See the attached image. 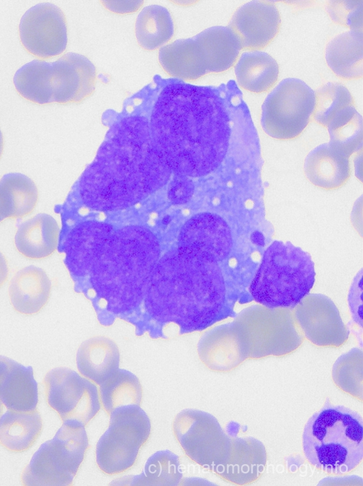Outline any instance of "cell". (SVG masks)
Segmentation results:
<instances>
[{"mask_svg": "<svg viewBox=\"0 0 363 486\" xmlns=\"http://www.w3.org/2000/svg\"><path fill=\"white\" fill-rule=\"evenodd\" d=\"M327 11L332 20L350 30L362 31V1H330Z\"/></svg>", "mask_w": 363, "mask_h": 486, "instance_id": "d590c367", "label": "cell"}, {"mask_svg": "<svg viewBox=\"0 0 363 486\" xmlns=\"http://www.w3.org/2000/svg\"><path fill=\"white\" fill-rule=\"evenodd\" d=\"M232 247V237L227 223L210 212L197 213L182 226L177 248L220 263L227 258Z\"/></svg>", "mask_w": 363, "mask_h": 486, "instance_id": "9a60e30c", "label": "cell"}, {"mask_svg": "<svg viewBox=\"0 0 363 486\" xmlns=\"http://www.w3.org/2000/svg\"><path fill=\"white\" fill-rule=\"evenodd\" d=\"M197 352L202 363L215 371L234 367L246 357L234 322L207 332L198 343Z\"/></svg>", "mask_w": 363, "mask_h": 486, "instance_id": "ffe728a7", "label": "cell"}, {"mask_svg": "<svg viewBox=\"0 0 363 486\" xmlns=\"http://www.w3.org/2000/svg\"><path fill=\"white\" fill-rule=\"evenodd\" d=\"M183 478L179 458L168 450L153 454L145 463L143 471L129 478L130 485H178ZM122 483V484H124Z\"/></svg>", "mask_w": 363, "mask_h": 486, "instance_id": "1f68e13d", "label": "cell"}, {"mask_svg": "<svg viewBox=\"0 0 363 486\" xmlns=\"http://www.w3.org/2000/svg\"><path fill=\"white\" fill-rule=\"evenodd\" d=\"M314 120L326 127L341 110L354 105L353 97L348 89L338 83H328L315 92Z\"/></svg>", "mask_w": 363, "mask_h": 486, "instance_id": "e575fe53", "label": "cell"}, {"mask_svg": "<svg viewBox=\"0 0 363 486\" xmlns=\"http://www.w3.org/2000/svg\"><path fill=\"white\" fill-rule=\"evenodd\" d=\"M139 45L147 51L161 48L174 33V24L168 10L159 5L143 8L139 14L135 25Z\"/></svg>", "mask_w": 363, "mask_h": 486, "instance_id": "f546056e", "label": "cell"}, {"mask_svg": "<svg viewBox=\"0 0 363 486\" xmlns=\"http://www.w3.org/2000/svg\"><path fill=\"white\" fill-rule=\"evenodd\" d=\"M202 89L175 83L159 95L148 121L152 141L172 173L206 176L220 164L228 127L223 112Z\"/></svg>", "mask_w": 363, "mask_h": 486, "instance_id": "7a4b0ae2", "label": "cell"}, {"mask_svg": "<svg viewBox=\"0 0 363 486\" xmlns=\"http://www.w3.org/2000/svg\"><path fill=\"white\" fill-rule=\"evenodd\" d=\"M96 82L93 63L75 53H67L53 63L33 60L13 77L17 93L38 105L80 102L92 94Z\"/></svg>", "mask_w": 363, "mask_h": 486, "instance_id": "8992f818", "label": "cell"}, {"mask_svg": "<svg viewBox=\"0 0 363 486\" xmlns=\"http://www.w3.org/2000/svg\"><path fill=\"white\" fill-rule=\"evenodd\" d=\"M158 61L169 75L185 80H195L205 75L206 63L195 38L176 40L160 48Z\"/></svg>", "mask_w": 363, "mask_h": 486, "instance_id": "d4e9b609", "label": "cell"}, {"mask_svg": "<svg viewBox=\"0 0 363 486\" xmlns=\"http://www.w3.org/2000/svg\"><path fill=\"white\" fill-rule=\"evenodd\" d=\"M168 186V197L175 205L188 202L194 192V184L187 176L175 175Z\"/></svg>", "mask_w": 363, "mask_h": 486, "instance_id": "8d00e7d4", "label": "cell"}, {"mask_svg": "<svg viewBox=\"0 0 363 486\" xmlns=\"http://www.w3.org/2000/svg\"><path fill=\"white\" fill-rule=\"evenodd\" d=\"M2 412H3V406H2V404H1V402H0V417H1V414H2Z\"/></svg>", "mask_w": 363, "mask_h": 486, "instance_id": "7bdbcfd3", "label": "cell"}, {"mask_svg": "<svg viewBox=\"0 0 363 486\" xmlns=\"http://www.w3.org/2000/svg\"><path fill=\"white\" fill-rule=\"evenodd\" d=\"M76 362L82 376L100 385L119 369V350L110 338L92 337L80 346Z\"/></svg>", "mask_w": 363, "mask_h": 486, "instance_id": "603a6c76", "label": "cell"}, {"mask_svg": "<svg viewBox=\"0 0 363 486\" xmlns=\"http://www.w3.org/2000/svg\"><path fill=\"white\" fill-rule=\"evenodd\" d=\"M330 144L347 157L362 148V117L354 105L339 111L327 126Z\"/></svg>", "mask_w": 363, "mask_h": 486, "instance_id": "d6a6232c", "label": "cell"}, {"mask_svg": "<svg viewBox=\"0 0 363 486\" xmlns=\"http://www.w3.org/2000/svg\"><path fill=\"white\" fill-rule=\"evenodd\" d=\"M38 401L33 368L0 356V402L10 410L29 411L36 408Z\"/></svg>", "mask_w": 363, "mask_h": 486, "instance_id": "d6986e66", "label": "cell"}, {"mask_svg": "<svg viewBox=\"0 0 363 486\" xmlns=\"http://www.w3.org/2000/svg\"><path fill=\"white\" fill-rule=\"evenodd\" d=\"M51 282L40 268L29 265L18 270L10 282L9 295L13 309L20 314L39 312L48 303Z\"/></svg>", "mask_w": 363, "mask_h": 486, "instance_id": "44dd1931", "label": "cell"}, {"mask_svg": "<svg viewBox=\"0 0 363 486\" xmlns=\"http://www.w3.org/2000/svg\"><path fill=\"white\" fill-rule=\"evenodd\" d=\"M308 461L326 473L352 471L363 457V421L356 411L326 404L308 420L303 433Z\"/></svg>", "mask_w": 363, "mask_h": 486, "instance_id": "5b68a950", "label": "cell"}, {"mask_svg": "<svg viewBox=\"0 0 363 486\" xmlns=\"http://www.w3.org/2000/svg\"><path fill=\"white\" fill-rule=\"evenodd\" d=\"M150 315L189 331L202 329L220 315L226 285L219 263L178 248L157 262L144 297Z\"/></svg>", "mask_w": 363, "mask_h": 486, "instance_id": "3957f363", "label": "cell"}, {"mask_svg": "<svg viewBox=\"0 0 363 486\" xmlns=\"http://www.w3.org/2000/svg\"><path fill=\"white\" fill-rule=\"evenodd\" d=\"M43 384L48 404L63 422L77 421L85 426L101 408L97 386L70 369L49 371Z\"/></svg>", "mask_w": 363, "mask_h": 486, "instance_id": "7c38bea8", "label": "cell"}, {"mask_svg": "<svg viewBox=\"0 0 363 486\" xmlns=\"http://www.w3.org/2000/svg\"><path fill=\"white\" fill-rule=\"evenodd\" d=\"M315 105V91L298 78L281 81L267 95L261 107V126L273 138L298 137L309 124Z\"/></svg>", "mask_w": 363, "mask_h": 486, "instance_id": "8fae6325", "label": "cell"}, {"mask_svg": "<svg viewBox=\"0 0 363 486\" xmlns=\"http://www.w3.org/2000/svg\"><path fill=\"white\" fill-rule=\"evenodd\" d=\"M104 6L116 14H129L139 10L143 1H102Z\"/></svg>", "mask_w": 363, "mask_h": 486, "instance_id": "f35d334b", "label": "cell"}, {"mask_svg": "<svg viewBox=\"0 0 363 486\" xmlns=\"http://www.w3.org/2000/svg\"><path fill=\"white\" fill-rule=\"evenodd\" d=\"M362 31L350 30L331 40L325 59L330 69L344 80L362 78L363 73Z\"/></svg>", "mask_w": 363, "mask_h": 486, "instance_id": "4316f807", "label": "cell"}, {"mask_svg": "<svg viewBox=\"0 0 363 486\" xmlns=\"http://www.w3.org/2000/svg\"><path fill=\"white\" fill-rule=\"evenodd\" d=\"M18 33L24 48L41 59L58 56L67 47L65 16L53 4H38L27 10L21 19Z\"/></svg>", "mask_w": 363, "mask_h": 486, "instance_id": "4fadbf2b", "label": "cell"}, {"mask_svg": "<svg viewBox=\"0 0 363 486\" xmlns=\"http://www.w3.org/2000/svg\"><path fill=\"white\" fill-rule=\"evenodd\" d=\"M3 151H4V137H3L2 132L0 130V159L2 156Z\"/></svg>", "mask_w": 363, "mask_h": 486, "instance_id": "b9f144b4", "label": "cell"}, {"mask_svg": "<svg viewBox=\"0 0 363 486\" xmlns=\"http://www.w3.org/2000/svg\"><path fill=\"white\" fill-rule=\"evenodd\" d=\"M315 280L309 253L288 241H274L264 253L249 292L261 305L290 308L309 294Z\"/></svg>", "mask_w": 363, "mask_h": 486, "instance_id": "52a82bcc", "label": "cell"}, {"mask_svg": "<svg viewBox=\"0 0 363 486\" xmlns=\"http://www.w3.org/2000/svg\"><path fill=\"white\" fill-rule=\"evenodd\" d=\"M0 184L11 199L12 218L25 217L33 211L38 200V191L31 178L21 173H9L1 177Z\"/></svg>", "mask_w": 363, "mask_h": 486, "instance_id": "836d02e7", "label": "cell"}, {"mask_svg": "<svg viewBox=\"0 0 363 486\" xmlns=\"http://www.w3.org/2000/svg\"><path fill=\"white\" fill-rule=\"evenodd\" d=\"M60 228L49 214L38 213L22 223L15 235L17 250L29 259H43L51 255L58 245Z\"/></svg>", "mask_w": 363, "mask_h": 486, "instance_id": "cb8c5ba5", "label": "cell"}, {"mask_svg": "<svg viewBox=\"0 0 363 486\" xmlns=\"http://www.w3.org/2000/svg\"><path fill=\"white\" fill-rule=\"evenodd\" d=\"M203 55L207 72L221 73L237 62L242 48L229 26H213L194 37Z\"/></svg>", "mask_w": 363, "mask_h": 486, "instance_id": "484cf974", "label": "cell"}, {"mask_svg": "<svg viewBox=\"0 0 363 486\" xmlns=\"http://www.w3.org/2000/svg\"><path fill=\"white\" fill-rule=\"evenodd\" d=\"M9 274V269L7 260L4 255L0 252V287L7 280Z\"/></svg>", "mask_w": 363, "mask_h": 486, "instance_id": "60d3db41", "label": "cell"}, {"mask_svg": "<svg viewBox=\"0 0 363 486\" xmlns=\"http://www.w3.org/2000/svg\"><path fill=\"white\" fill-rule=\"evenodd\" d=\"M58 249L65 253V264L71 276L79 280L89 276L104 245L114 231L112 225L97 221L63 224Z\"/></svg>", "mask_w": 363, "mask_h": 486, "instance_id": "5bb4252c", "label": "cell"}, {"mask_svg": "<svg viewBox=\"0 0 363 486\" xmlns=\"http://www.w3.org/2000/svg\"><path fill=\"white\" fill-rule=\"evenodd\" d=\"M281 23L277 7L266 1H251L234 13L229 27L237 36L242 49L260 50L267 46Z\"/></svg>", "mask_w": 363, "mask_h": 486, "instance_id": "ac0fdd59", "label": "cell"}, {"mask_svg": "<svg viewBox=\"0 0 363 486\" xmlns=\"http://www.w3.org/2000/svg\"><path fill=\"white\" fill-rule=\"evenodd\" d=\"M109 424L96 446V462L107 475L130 469L151 433L148 416L139 405H125L110 413Z\"/></svg>", "mask_w": 363, "mask_h": 486, "instance_id": "9c48e42d", "label": "cell"}, {"mask_svg": "<svg viewBox=\"0 0 363 486\" xmlns=\"http://www.w3.org/2000/svg\"><path fill=\"white\" fill-rule=\"evenodd\" d=\"M99 386V399L109 414L115 408L125 405H140L142 386L133 373L118 369Z\"/></svg>", "mask_w": 363, "mask_h": 486, "instance_id": "4dcf8cb0", "label": "cell"}, {"mask_svg": "<svg viewBox=\"0 0 363 486\" xmlns=\"http://www.w3.org/2000/svg\"><path fill=\"white\" fill-rule=\"evenodd\" d=\"M88 447L85 425L77 421H65L53 438L43 443L33 455L22 472V484L72 485Z\"/></svg>", "mask_w": 363, "mask_h": 486, "instance_id": "ba28073f", "label": "cell"}, {"mask_svg": "<svg viewBox=\"0 0 363 486\" xmlns=\"http://www.w3.org/2000/svg\"><path fill=\"white\" fill-rule=\"evenodd\" d=\"M13 206L11 199L0 184V223L6 218H12Z\"/></svg>", "mask_w": 363, "mask_h": 486, "instance_id": "ab89813d", "label": "cell"}, {"mask_svg": "<svg viewBox=\"0 0 363 486\" xmlns=\"http://www.w3.org/2000/svg\"><path fill=\"white\" fill-rule=\"evenodd\" d=\"M172 172L151 136L148 120L124 117L108 132L93 162L81 175V204L97 211L131 207L165 186Z\"/></svg>", "mask_w": 363, "mask_h": 486, "instance_id": "6da1fadb", "label": "cell"}, {"mask_svg": "<svg viewBox=\"0 0 363 486\" xmlns=\"http://www.w3.org/2000/svg\"><path fill=\"white\" fill-rule=\"evenodd\" d=\"M160 258L159 241L148 228L128 226L114 230L92 265L90 284L109 311H131L144 300Z\"/></svg>", "mask_w": 363, "mask_h": 486, "instance_id": "277c9868", "label": "cell"}, {"mask_svg": "<svg viewBox=\"0 0 363 486\" xmlns=\"http://www.w3.org/2000/svg\"><path fill=\"white\" fill-rule=\"evenodd\" d=\"M295 317L307 338L317 345L337 347L347 339L338 309L326 295L308 294L296 305Z\"/></svg>", "mask_w": 363, "mask_h": 486, "instance_id": "e0dca14e", "label": "cell"}, {"mask_svg": "<svg viewBox=\"0 0 363 486\" xmlns=\"http://www.w3.org/2000/svg\"><path fill=\"white\" fill-rule=\"evenodd\" d=\"M234 322L246 357L285 354L301 342L288 308L252 305L243 310Z\"/></svg>", "mask_w": 363, "mask_h": 486, "instance_id": "30bf717a", "label": "cell"}, {"mask_svg": "<svg viewBox=\"0 0 363 486\" xmlns=\"http://www.w3.org/2000/svg\"><path fill=\"white\" fill-rule=\"evenodd\" d=\"M363 281L362 270L354 277L348 294V304L354 321L362 326L363 315Z\"/></svg>", "mask_w": 363, "mask_h": 486, "instance_id": "74e56055", "label": "cell"}, {"mask_svg": "<svg viewBox=\"0 0 363 486\" xmlns=\"http://www.w3.org/2000/svg\"><path fill=\"white\" fill-rule=\"evenodd\" d=\"M304 171L313 184L326 190L340 188L351 174L349 157L330 143L318 146L308 154Z\"/></svg>", "mask_w": 363, "mask_h": 486, "instance_id": "7402d4cb", "label": "cell"}, {"mask_svg": "<svg viewBox=\"0 0 363 486\" xmlns=\"http://www.w3.org/2000/svg\"><path fill=\"white\" fill-rule=\"evenodd\" d=\"M43 429V421L36 409L7 411L0 418V444L9 451L28 450L36 442Z\"/></svg>", "mask_w": 363, "mask_h": 486, "instance_id": "83f0119b", "label": "cell"}, {"mask_svg": "<svg viewBox=\"0 0 363 486\" xmlns=\"http://www.w3.org/2000/svg\"><path fill=\"white\" fill-rule=\"evenodd\" d=\"M234 72L238 84L255 93H264L278 80L279 68L269 53L259 51L244 52L237 60Z\"/></svg>", "mask_w": 363, "mask_h": 486, "instance_id": "f1b7e54d", "label": "cell"}, {"mask_svg": "<svg viewBox=\"0 0 363 486\" xmlns=\"http://www.w3.org/2000/svg\"><path fill=\"white\" fill-rule=\"evenodd\" d=\"M173 430L185 454L201 465L211 466L217 460L220 432L209 414L185 409L175 417Z\"/></svg>", "mask_w": 363, "mask_h": 486, "instance_id": "2e32d148", "label": "cell"}]
</instances>
